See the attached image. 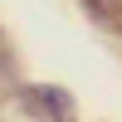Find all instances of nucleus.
Returning a JSON list of instances; mask_svg holds the SVG:
<instances>
[{
	"instance_id": "f257e3e1",
	"label": "nucleus",
	"mask_w": 122,
	"mask_h": 122,
	"mask_svg": "<svg viewBox=\"0 0 122 122\" xmlns=\"http://www.w3.org/2000/svg\"><path fill=\"white\" fill-rule=\"evenodd\" d=\"M5 117H15V122H78L68 88H54V83H25V88H15Z\"/></svg>"
},
{
	"instance_id": "f03ea898",
	"label": "nucleus",
	"mask_w": 122,
	"mask_h": 122,
	"mask_svg": "<svg viewBox=\"0 0 122 122\" xmlns=\"http://www.w3.org/2000/svg\"><path fill=\"white\" fill-rule=\"evenodd\" d=\"M88 20H98L103 29H112V34H122V0H83Z\"/></svg>"
},
{
	"instance_id": "7ed1b4c3",
	"label": "nucleus",
	"mask_w": 122,
	"mask_h": 122,
	"mask_svg": "<svg viewBox=\"0 0 122 122\" xmlns=\"http://www.w3.org/2000/svg\"><path fill=\"white\" fill-rule=\"evenodd\" d=\"M15 83V49H10V39L0 34V93Z\"/></svg>"
}]
</instances>
